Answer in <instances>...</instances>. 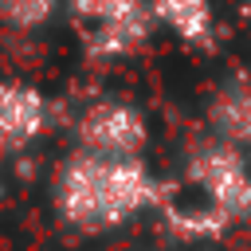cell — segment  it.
I'll return each mask as SVG.
<instances>
[{
    "label": "cell",
    "mask_w": 251,
    "mask_h": 251,
    "mask_svg": "<svg viewBox=\"0 0 251 251\" xmlns=\"http://www.w3.org/2000/svg\"><path fill=\"white\" fill-rule=\"evenodd\" d=\"M161 200V184L137 157L75 153L55 180L59 216L82 231H106Z\"/></svg>",
    "instance_id": "6da1fadb"
},
{
    "label": "cell",
    "mask_w": 251,
    "mask_h": 251,
    "mask_svg": "<svg viewBox=\"0 0 251 251\" xmlns=\"http://www.w3.org/2000/svg\"><path fill=\"white\" fill-rule=\"evenodd\" d=\"M51 106L39 86L24 78H0V153H20L47 129Z\"/></svg>",
    "instance_id": "5b68a950"
},
{
    "label": "cell",
    "mask_w": 251,
    "mask_h": 251,
    "mask_svg": "<svg viewBox=\"0 0 251 251\" xmlns=\"http://www.w3.org/2000/svg\"><path fill=\"white\" fill-rule=\"evenodd\" d=\"M188 184L204 196V204H165L169 220L188 231V235H212L220 227H227L231 220L251 216V165L247 153L231 149L227 141L212 137L204 145L192 149L188 169H184Z\"/></svg>",
    "instance_id": "7a4b0ae2"
},
{
    "label": "cell",
    "mask_w": 251,
    "mask_h": 251,
    "mask_svg": "<svg viewBox=\"0 0 251 251\" xmlns=\"http://www.w3.org/2000/svg\"><path fill=\"white\" fill-rule=\"evenodd\" d=\"M243 16H247V20H251V0H243Z\"/></svg>",
    "instance_id": "9c48e42d"
},
{
    "label": "cell",
    "mask_w": 251,
    "mask_h": 251,
    "mask_svg": "<svg viewBox=\"0 0 251 251\" xmlns=\"http://www.w3.org/2000/svg\"><path fill=\"white\" fill-rule=\"evenodd\" d=\"M63 0H0V24L12 31H39L59 16Z\"/></svg>",
    "instance_id": "ba28073f"
},
{
    "label": "cell",
    "mask_w": 251,
    "mask_h": 251,
    "mask_svg": "<svg viewBox=\"0 0 251 251\" xmlns=\"http://www.w3.org/2000/svg\"><path fill=\"white\" fill-rule=\"evenodd\" d=\"M78 133V153H94V157H137L145 149L149 126L141 118V110L133 102L122 98H102L90 102L75 126Z\"/></svg>",
    "instance_id": "277c9868"
},
{
    "label": "cell",
    "mask_w": 251,
    "mask_h": 251,
    "mask_svg": "<svg viewBox=\"0 0 251 251\" xmlns=\"http://www.w3.org/2000/svg\"><path fill=\"white\" fill-rule=\"evenodd\" d=\"M157 27H165L176 43L192 51H212L220 39L216 4L212 0H149Z\"/></svg>",
    "instance_id": "52a82bcc"
},
{
    "label": "cell",
    "mask_w": 251,
    "mask_h": 251,
    "mask_svg": "<svg viewBox=\"0 0 251 251\" xmlns=\"http://www.w3.org/2000/svg\"><path fill=\"white\" fill-rule=\"evenodd\" d=\"M82 55L94 63L126 59L149 43L157 31L149 0H63Z\"/></svg>",
    "instance_id": "3957f363"
},
{
    "label": "cell",
    "mask_w": 251,
    "mask_h": 251,
    "mask_svg": "<svg viewBox=\"0 0 251 251\" xmlns=\"http://www.w3.org/2000/svg\"><path fill=\"white\" fill-rule=\"evenodd\" d=\"M208 122L220 141L251 157V75H227L212 90Z\"/></svg>",
    "instance_id": "8992f818"
}]
</instances>
